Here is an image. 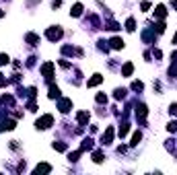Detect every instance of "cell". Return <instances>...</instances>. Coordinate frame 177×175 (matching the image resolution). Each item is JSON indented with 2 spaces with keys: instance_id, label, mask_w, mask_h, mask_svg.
Wrapping results in <instances>:
<instances>
[{
  "instance_id": "1",
  "label": "cell",
  "mask_w": 177,
  "mask_h": 175,
  "mask_svg": "<svg viewBox=\"0 0 177 175\" xmlns=\"http://www.w3.org/2000/svg\"><path fill=\"white\" fill-rule=\"evenodd\" d=\"M52 124H54V118H52V115L48 113V115H43V118H39L35 126H37V128H41V130H45V128H49Z\"/></svg>"
},
{
  "instance_id": "2",
  "label": "cell",
  "mask_w": 177,
  "mask_h": 175,
  "mask_svg": "<svg viewBox=\"0 0 177 175\" xmlns=\"http://www.w3.org/2000/svg\"><path fill=\"white\" fill-rule=\"evenodd\" d=\"M62 37V29L60 27H52V29H48V39H52V41H56V39H60Z\"/></svg>"
},
{
  "instance_id": "3",
  "label": "cell",
  "mask_w": 177,
  "mask_h": 175,
  "mask_svg": "<svg viewBox=\"0 0 177 175\" xmlns=\"http://www.w3.org/2000/svg\"><path fill=\"white\" fill-rule=\"evenodd\" d=\"M111 140H113V128L109 126L107 130H105V134L101 136V144H111Z\"/></svg>"
},
{
  "instance_id": "4",
  "label": "cell",
  "mask_w": 177,
  "mask_h": 175,
  "mask_svg": "<svg viewBox=\"0 0 177 175\" xmlns=\"http://www.w3.org/2000/svg\"><path fill=\"white\" fill-rule=\"evenodd\" d=\"M58 107H60V111H62V113H68L70 107H72V101H70V99H62Z\"/></svg>"
},
{
  "instance_id": "5",
  "label": "cell",
  "mask_w": 177,
  "mask_h": 175,
  "mask_svg": "<svg viewBox=\"0 0 177 175\" xmlns=\"http://www.w3.org/2000/svg\"><path fill=\"white\" fill-rule=\"evenodd\" d=\"M101 82H103V76L101 74H93V78L87 80V87H97V85H101Z\"/></svg>"
},
{
  "instance_id": "6",
  "label": "cell",
  "mask_w": 177,
  "mask_h": 175,
  "mask_svg": "<svg viewBox=\"0 0 177 175\" xmlns=\"http://www.w3.org/2000/svg\"><path fill=\"white\" fill-rule=\"evenodd\" d=\"M52 70H54V64H52V62H48V64H43L41 66V72H43V76L45 78H52Z\"/></svg>"
},
{
  "instance_id": "7",
  "label": "cell",
  "mask_w": 177,
  "mask_h": 175,
  "mask_svg": "<svg viewBox=\"0 0 177 175\" xmlns=\"http://www.w3.org/2000/svg\"><path fill=\"white\" fill-rule=\"evenodd\" d=\"M146 113H148V111H146V105H142V103H140V105L136 107V115L140 118V120H144V118H146Z\"/></svg>"
},
{
  "instance_id": "8",
  "label": "cell",
  "mask_w": 177,
  "mask_h": 175,
  "mask_svg": "<svg viewBox=\"0 0 177 175\" xmlns=\"http://www.w3.org/2000/svg\"><path fill=\"white\" fill-rule=\"evenodd\" d=\"M154 17H159V19H165V17H167V10H165L163 4H159L157 8H154Z\"/></svg>"
},
{
  "instance_id": "9",
  "label": "cell",
  "mask_w": 177,
  "mask_h": 175,
  "mask_svg": "<svg viewBox=\"0 0 177 175\" xmlns=\"http://www.w3.org/2000/svg\"><path fill=\"white\" fill-rule=\"evenodd\" d=\"M109 43H111V48H113V50H122V48H124V41L119 39V37H113V39L109 41Z\"/></svg>"
},
{
  "instance_id": "10",
  "label": "cell",
  "mask_w": 177,
  "mask_h": 175,
  "mask_svg": "<svg viewBox=\"0 0 177 175\" xmlns=\"http://www.w3.org/2000/svg\"><path fill=\"white\" fill-rule=\"evenodd\" d=\"M48 97H49V99H58V97H60V89H58V87H54V85H52V87H49V93H48Z\"/></svg>"
},
{
  "instance_id": "11",
  "label": "cell",
  "mask_w": 177,
  "mask_h": 175,
  "mask_svg": "<svg viewBox=\"0 0 177 175\" xmlns=\"http://www.w3.org/2000/svg\"><path fill=\"white\" fill-rule=\"evenodd\" d=\"M49 171H52V167L45 165V163H41V165L35 167V173H49Z\"/></svg>"
},
{
  "instance_id": "12",
  "label": "cell",
  "mask_w": 177,
  "mask_h": 175,
  "mask_svg": "<svg viewBox=\"0 0 177 175\" xmlns=\"http://www.w3.org/2000/svg\"><path fill=\"white\" fill-rule=\"evenodd\" d=\"M76 120H78V124H80V126H84V124L88 122V113H87V111H80V113L76 115Z\"/></svg>"
},
{
  "instance_id": "13",
  "label": "cell",
  "mask_w": 177,
  "mask_h": 175,
  "mask_svg": "<svg viewBox=\"0 0 177 175\" xmlns=\"http://www.w3.org/2000/svg\"><path fill=\"white\" fill-rule=\"evenodd\" d=\"M13 128H15V120H4L0 126V130H13Z\"/></svg>"
},
{
  "instance_id": "14",
  "label": "cell",
  "mask_w": 177,
  "mask_h": 175,
  "mask_svg": "<svg viewBox=\"0 0 177 175\" xmlns=\"http://www.w3.org/2000/svg\"><path fill=\"white\" fill-rule=\"evenodd\" d=\"M70 15H72V17H80V15H83V4H74L72 10H70Z\"/></svg>"
},
{
  "instance_id": "15",
  "label": "cell",
  "mask_w": 177,
  "mask_h": 175,
  "mask_svg": "<svg viewBox=\"0 0 177 175\" xmlns=\"http://www.w3.org/2000/svg\"><path fill=\"white\" fill-rule=\"evenodd\" d=\"M132 70H134V64H130V62H128V64H124L122 74H124V76H130V74H132Z\"/></svg>"
},
{
  "instance_id": "16",
  "label": "cell",
  "mask_w": 177,
  "mask_h": 175,
  "mask_svg": "<svg viewBox=\"0 0 177 175\" xmlns=\"http://www.w3.org/2000/svg\"><path fill=\"white\" fill-rule=\"evenodd\" d=\"M126 29L132 33V31L136 29V21H134V19H128V21H126Z\"/></svg>"
},
{
  "instance_id": "17",
  "label": "cell",
  "mask_w": 177,
  "mask_h": 175,
  "mask_svg": "<svg viewBox=\"0 0 177 175\" xmlns=\"http://www.w3.org/2000/svg\"><path fill=\"white\" fill-rule=\"evenodd\" d=\"M27 41H29L31 45H37V41H39V37H37V35H33V33H29V35H27Z\"/></svg>"
},
{
  "instance_id": "18",
  "label": "cell",
  "mask_w": 177,
  "mask_h": 175,
  "mask_svg": "<svg viewBox=\"0 0 177 175\" xmlns=\"http://www.w3.org/2000/svg\"><path fill=\"white\" fill-rule=\"evenodd\" d=\"M140 138H142V134H140V132H134V136H132V142H130V144H132V146H136L138 142H140Z\"/></svg>"
},
{
  "instance_id": "19",
  "label": "cell",
  "mask_w": 177,
  "mask_h": 175,
  "mask_svg": "<svg viewBox=\"0 0 177 175\" xmlns=\"http://www.w3.org/2000/svg\"><path fill=\"white\" fill-rule=\"evenodd\" d=\"M91 150V148H93V140H91V138H84V142H83V148H80V150Z\"/></svg>"
},
{
  "instance_id": "20",
  "label": "cell",
  "mask_w": 177,
  "mask_h": 175,
  "mask_svg": "<svg viewBox=\"0 0 177 175\" xmlns=\"http://www.w3.org/2000/svg\"><path fill=\"white\" fill-rule=\"evenodd\" d=\"M128 132H130V124H122V128H119V136L124 138V136L128 134Z\"/></svg>"
},
{
  "instance_id": "21",
  "label": "cell",
  "mask_w": 177,
  "mask_h": 175,
  "mask_svg": "<svg viewBox=\"0 0 177 175\" xmlns=\"http://www.w3.org/2000/svg\"><path fill=\"white\" fill-rule=\"evenodd\" d=\"M142 89H144V85L140 82V80H134L132 82V91H142Z\"/></svg>"
},
{
  "instance_id": "22",
  "label": "cell",
  "mask_w": 177,
  "mask_h": 175,
  "mask_svg": "<svg viewBox=\"0 0 177 175\" xmlns=\"http://www.w3.org/2000/svg\"><path fill=\"white\" fill-rule=\"evenodd\" d=\"M80 152H83V150H76V152H70V155H68V159H70V161H72V163H74V161H78V157H80Z\"/></svg>"
},
{
  "instance_id": "23",
  "label": "cell",
  "mask_w": 177,
  "mask_h": 175,
  "mask_svg": "<svg viewBox=\"0 0 177 175\" xmlns=\"http://www.w3.org/2000/svg\"><path fill=\"white\" fill-rule=\"evenodd\" d=\"M126 97V89H118L115 91V99H124Z\"/></svg>"
},
{
  "instance_id": "24",
  "label": "cell",
  "mask_w": 177,
  "mask_h": 175,
  "mask_svg": "<svg viewBox=\"0 0 177 175\" xmlns=\"http://www.w3.org/2000/svg\"><path fill=\"white\" fill-rule=\"evenodd\" d=\"M54 148H56V150H60V152H64V150H66V144H64V142H58V144L54 142Z\"/></svg>"
},
{
  "instance_id": "25",
  "label": "cell",
  "mask_w": 177,
  "mask_h": 175,
  "mask_svg": "<svg viewBox=\"0 0 177 175\" xmlns=\"http://www.w3.org/2000/svg\"><path fill=\"white\" fill-rule=\"evenodd\" d=\"M93 161H95V163H101V161H103V155H101V152H95V155H93Z\"/></svg>"
},
{
  "instance_id": "26",
  "label": "cell",
  "mask_w": 177,
  "mask_h": 175,
  "mask_svg": "<svg viewBox=\"0 0 177 175\" xmlns=\"http://www.w3.org/2000/svg\"><path fill=\"white\" fill-rule=\"evenodd\" d=\"M2 64H8V56L6 54H0V66Z\"/></svg>"
},
{
  "instance_id": "27",
  "label": "cell",
  "mask_w": 177,
  "mask_h": 175,
  "mask_svg": "<svg viewBox=\"0 0 177 175\" xmlns=\"http://www.w3.org/2000/svg\"><path fill=\"white\" fill-rule=\"evenodd\" d=\"M105 101H107V97H105L103 93H99L97 95V103H105Z\"/></svg>"
},
{
  "instance_id": "28",
  "label": "cell",
  "mask_w": 177,
  "mask_h": 175,
  "mask_svg": "<svg viewBox=\"0 0 177 175\" xmlns=\"http://www.w3.org/2000/svg\"><path fill=\"white\" fill-rule=\"evenodd\" d=\"M169 132H177V122H171V124H169Z\"/></svg>"
},
{
  "instance_id": "29",
  "label": "cell",
  "mask_w": 177,
  "mask_h": 175,
  "mask_svg": "<svg viewBox=\"0 0 177 175\" xmlns=\"http://www.w3.org/2000/svg\"><path fill=\"white\" fill-rule=\"evenodd\" d=\"M157 31L163 33V31H165V23H157Z\"/></svg>"
},
{
  "instance_id": "30",
  "label": "cell",
  "mask_w": 177,
  "mask_h": 175,
  "mask_svg": "<svg viewBox=\"0 0 177 175\" xmlns=\"http://www.w3.org/2000/svg\"><path fill=\"white\" fill-rule=\"evenodd\" d=\"M169 111H171V113H173V115H177V103H173V105H171V107H169Z\"/></svg>"
},
{
  "instance_id": "31",
  "label": "cell",
  "mask_w": 177,
  "mask_h": 175,
  "mask_svg": "<svg viewBox=\"0 0 177 175\" xmlns=\"http://www.w3.org/2000/svg\"><path fill=\"white\" fill-rule=\"evenodd\" d=\"M140 8H142V10H148V8H150V4H148V2H142V4H140Z\"/></svg>"
},
{
  "instance_id": "32",
  "label": "cell",
  "mask_w": 177,
  "mask_h": 175,
  "mask_svg": "<svg viewBox=\"0 0 177 175\" xmlns=\"http://www.w3.org/2000/svg\"><path fill=\"white\" fill-rule=\"evenodd\" d=\"M4 85H6V78H4L2 74H0V87H4Z\"/></svg>"
}]
</instances>
